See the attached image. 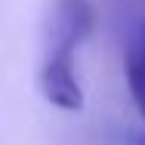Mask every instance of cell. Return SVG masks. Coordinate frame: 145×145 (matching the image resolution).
Returning <instances> with one entry per match:
<instances>
[{
    "label": "cell",
    "mask_w": 145,
    "mask_h": 145,
    "mask_svg": "<svg viewBox=\"0 0 145 145\" xmlns=\"http://www.w3.org/2000/svg\"><path fill=\"white\" fill-rule=\"evenodd\" d=\"M37 89L50 105L62 111H84V89L74 74V53L50 50L37 71Z\"/></svg>",
    "instance_id": "cell-1"
},
{
    "label": "cell",
    "mask_w": 145,
    "mask_h": 145,
    "mask_svg": "<svg viewBox=\"0 0 145 145\" xmlns=\"http://www.w3.org/2000/svg\"><path fill=\"white\" fill-rule=\"evenodd\" d=\"M96 31V9L89 0H59L53 9L50 28V50L74 53Z\"/></svg>",
    "instance_id": "cell-2"
},
{
    "label": "cell",
    "mask_w": 145,
    "mask_h": 145,
    "mask_svg": "<svg viewBox=\"0 0 145 145\" xmlns=\"http://www.w3.org/2000/svg\"><path fill=\"white\" fill-rule=\"evenodd\" d=\"M127 84H130L136 108L145 117V59L142 56H130V62H127Z\"/></svg>",
    "instance_id": "cell-3"
},
{
    "label": "cell",
    "mask_w": 145,
    "mask_h": 145,
    "mask_svg": "<svg viewBox=\"0 0 145 145\" xmlns=\"http://www.w3.org/2000/svg\"><path fill=\"white\" fill-rule=\"evenodd\" d=\"M127 145H145V133H139V130L130 133V136H127Z\"/></svg>",
    "instance_id": "cell-4"
}]
</instances>
